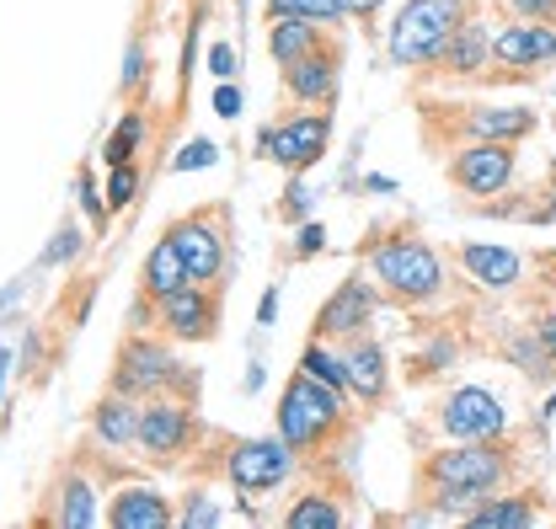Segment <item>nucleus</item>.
<instances>
[{
	"instance_id": "obj_13",
	"label": "nucleus",
	"mask_w": 556,
	"mask_h": 529,
	"mask_svg": "<svg viewBox=\"0 0 556 529\" xmlns=\"http://www.w3.org/2000/svg\"><path fill=\"white\" fill-rule=\"evenodd\" d=\"M369 316H375V289L353 273L338 284V294L321 305V316H316V337H358V331L369 327Z\"/></svg>"
},
{
	"instance_id": "obj_7",
	"label": "nucleus",
	"mask_w": 556,
	"mask_h": 529,
	"mask_svg": "<svg viewBox=\"0 0 556 529\" xmlns=\"http://www.w3.org/2000/svg\"><path fill=\"white\" fill-rule=\"evenodd\" d=\"M193 439H199V423L188 401L155 396L150 406H139V450L150 465H172Z\"/></svg>"
},
{
	"instance_id": "obj_20",
	"label": "nucleus",
	"mask_w": 556,
	"mask_h": 529,
	"mask_svg": "<svg viewBox=\"0 0 556 529\" xmlns=\"http://www.w3.org/2000/svg\"><path fill=\"white\" fill-rule=\"evenodd\" d=\"M460 263H466V273H471L482 289H514V284H519V267H525L508 247H482V241L460 247Z\"/></svg>"
},
{
	"instance_id": "obj_32",
	"label": "nucleus",
	"mask_w": 556,
	"mask_h": 529,
	"mask_svg": "<svg viewBox=\"0 0 556 529\" xmlns=\"http://www.w3.org/2000/svg\"><path fill=\"white\" fill-rule=\"evenodd\" d=\"M219 161V150H214V139H193L182 155H177V172H199V166H214Z\"/></svg>"
},
{
	"instance_id": "obj_4",
	"label": "nucleus",
	"mask_w": 556,
	"mask_h": 529,
	"mask_svg": "<svg viewBox=\"0 0 556 529\" xmlns=\"http://www.w3.org/2000/svg\"><path fill=\"white\" fill-rule=\"evenodd\" d=\"M466 22V0H407L391 22V60L396 65H433L455 27Z\"/></svg>"
},
{
	"instance_id": "obj_10",
	"label": "nucleus",
	"mask_w": 556,
	"mask_h": 529,
	"mask_svg": "<svg viewBox=\"0 0 556 529\" xmlns=\"http://www.w3.org/2000/svg\"><path fill=\"white\" fill-rule=\"evenodd\" d=\"M450 182L471 199H492L514 182V144L508 139H477L450 161Z\"/></svg>"
},
{
	"instance_id": "obj_27",
	"label": "nucleus",
	"mask_w": 556,
	"mask_h": 529,
	"mask_svg": "<svg viewBox=\"0 0 556 529\" xmlns=\"http://www.w3.org/2000/svg\"><path fill=\"white\" fill-rule=\"evenodd\" d=\"M283 525L289 529H338L343 525V514H338V503H332V497L311 492V497H300V503L283 514Z\"/></svg>"
},
{
	"instance_id": "obj_24",
	"label": "nucleus",
	"mask_w": 556,
	"mask_h": 529,
	"mask_svg": "<svg viewBox=\"0 0 556 529\" xmlns=\"http://www.w3.org/2000/svg\"><path fill=\"white\" fill-rule=\"evenodd\" d=\"M268 49H274L278 65H294V60H305L311 49H321V22H305V16H274Z\"/></svg>"
},
{
	"instance_id": "obj_42",
	"label": "nucleus",
	"mask_w": 556,
	"mask_h": 529,
	"mask_svg": "<svg viewBox=\"0 0 556 529\" xmlns=\"http://www.w3.org/2000/svg\"><path fill=\"white\" fill-rule=\"evenodd\" d=\"M375 5H380V0H343V11H348V16H369Z\"/></svg>"
},
{
	"instance_id": "obj_36",
	"label": "nucleus",
	"mask_w": 556,
	"mask_h": 529,
	"mask_svg": "<svg viewBox=\"0 0 556 529\" xmlns=\"http://www.w3.org/2000/svg\"><path fill=\"white\" fill-rule=\"evenodd\" d=\"M208 70H214L219 80H230V75H236V49H230V43H214V49H208Z\"/></svg>"
},
{
	"instance_id": "obj_11",
	"label": "nucleus",
	"mask_w": 556,
	"mask_h": 529,
	"mask_svg": "<svg viewBox=\"0 0 556 529\" xmlns=\"http://www.w3.org/2000/svg\"><path fill=\"white\" fill-rule=\"evenodd\" d=\"M439 428L450 433V439H497L503 428H508V412H503V401L482 391V386H460V391H450L444 406H439Z\"/></svg>"
},
{
	"instance_id": "obj_35",
	"label": "nucleus",
	"mask_w": 556,
	"mask_h": 529,
	"mask_svg": "<svg viewBox=\"0 0 556 529\" xmlns=\"http://www.w3.org/2000/svg\"><path fill=\"white\" fill-rule=\"evenodd\" d=\"M508 5L530 22H556V0H508Z\"/></svg>"
},
{
	"instance_id": "obj_39",
	"label": "nucleus",
	"mask_w": 556,
	"mask_h": 529,
	"mask_svg": "<svg viewBox=\"0 0 556 529\" xmlns=\"http://www.w3.org/2000/svg\"><path fill=\"white\" fill-rule=\"evenodd\" d=\"M144 80V43H129V60H124V86Z\"/></svg>"
},
{
	"instance_id": "obj_41",
	"label": "nucleus",
	"mask_w": 556,
	"mask_h": 529,
	"mask_svg": "<svg viewBox=\"0 0 556 529\" xmlns=\"http://www.w3.org/2000/svg\"><path fill=\"white\" fill-rule=\"evenodd\" d=\"M535 331H541V342H546V353H552V358H556V316H541V327H535Z\"/></svg>"
},
{
	"instance_id": "obj_28",
	"label": "nucleus",
	"mask_w": 556,
	"mask_h": 529,
	"mask_svg": "<svg viewBox=\"0 0 556 529\" xmlns=\"http://www.w3.org/2000/svg\"><path fill=\"white\" fill-rule=\"evenodd\" d=\"M268 16H305V22L338 27L348 11H343V0H268Z\"/></svg>"
},
{
	"instance_id": "obj_37",
	"label": "nucleus",
	"mask_w": 556,
	"mask_h": 529,
	"mask_svg": "<svg viewBox=\"0 0 556 529\" xmlns=\"http://www.w3.org/2000/svg\"><path fill=\"white\" fill-rule=\"evenodd\" d=\"M214 113H219V118H236V113H241V91H236L230 80L214 91Z\"/></svg>"
},
{
	"instance_id": "obj_30",
	"label": "nucleus",
	"mask_w": 556,
	"mask_h": 529,
	"mask_svg": "<svg viewBox=\"0 0 556 529\" xmlns=\"http://www.w3.org/2000/svg\"><path fill=\"white\" fill-rule=\"evenodd\" d=\"M139 193V172H135V161L129 166H113V177H108V209L118 214V209H129Z\"/></svg>"
},
{
	"instance_id": "obj_9",
	"label": "nucleus",
	"mask_w": 556,
	"mask_h": 529,
	"mask_svg": "<svg viewBox=\"0 0 556 529\" xmlns=\"http://www.w3.org/2000/svg\"><path fill=\"white\" fill-rule=\"evenodd\" d=\"M166 241L182 252L193 284H214L225 273V214H182L172 219Z\"/></svg>"
},
{
	"instance_id": "obj_31",
	"label": "nucleus",
	"mask_w": 556,
	"mask_h": 529,
	"mask_svg": "<svg viewBox=\"0 0 556 529\" xmlns=\"http://www.w3.org/2000/svg\"><path fill=\"white\" fill-rule=\"evenodd\" d=\"M177 525L182 529H204V525H219V514H214V503H208L204 492H193V497H188V508L177 514Z\"/></svg>"
},
{
	"instance_id": "obj_17",
	"label": "nucleus",
	"mask_w": 556,
	"mask_h": 529,
	"mask_svg": "<svg viewBox=\"0 0 556 529\" xmlns=\"http://www.w3.org/2000/svg\"><path fill=\"white\" fill-rule=\"evenodd\" d=\"M486 60H492V33H486L482 22H460L455 38L444 43V54L433 65L450 70V75H477V70H486Z\"/></svg>"
},
{
	"instance_id": "obj_2",
	"label": "nucleus",
	"mask_w": 556,
	"mask_h": 529,
	"mask_svg": "<svg viewBox=\"0 0 556 529\" xmlns=\"http://www.w3.org/2000/svg\"><path fill=\"white\" fill-rule=\"evenodd\" d=\"M364 257L375 267L380 289H386L391 300H402V305H428V300H439V289H444V263H439L433 247L417 241V236H386V241H375Z\"/></svg>"
},
{
	"instance_id": "obj_12",
	"label": "nucleus",
	"mask_w": 556,
	"mask_h": 529,
	"mask_svg": "<svg viewBox=\"0 0 556 529\" xmlns=\"http://www.w3.org/2000/svg\"><path fill=\"white\" fill-rule=\"evenodd\" d=\"M161 327L177 342H208L219 327V300L204 294V284H182L177 294L161 300Z\"/></svg>"
},
{
	"instance_id": "obj_14",
	"label": "nucleus",
	"mask_w": 556,
	"mask_h": 529,
	"mask_svg": "<svg viewBox=\"0 0 556 529\" xmlns=\"http://www.w3.org/2000/svg\"><path fill=\"white\" fill-rule=\"evenodd\" d=\"M283 91H289L294 102H305V108L332 102V97H338V49L321 43V49H311L305 60L283 65Z\"/></svg>"
},
{
	"instance_id": "obj_22",
	"label": "nucleus",
	"mask_w": 556,
	"mask_h": 529,
	"mask_svg": "<svg viewBox=\"0 0 556 529\" xmlns=\"http://www.w3.org/2000/svg\"><path fill=\"white\" fill-rule=\"evenodd\" d=\"M54 514H43V525L54 529H86L97 525V503H91V481L86 476H60V487H54Z\"/></svg>"
},
{
	"instance_id": "obj_29",
	"label": "nucleus",
	"mask_w": 556,
	"mask_h": 529,
	"mask_svg": "<svg viewBox=\"0 0 556 529\" xmlns=\"http://www.w3.org/2000/svg\"><path fill=\"white\" fill-rule=\"evenodd\" d=\"M139 134H144V118H139V113H124V124L108 134V150H102V155H108V166H129V161H135Z\"/></svg>"
},
{
	"instance_id": "obj_18",
	"label": "nucleus",
	"mask_w": 556,
	"mask_h": 529,
	"mask_svg": "<svg viewBox=\"0 0 556 529\" xmlns=\"http://www.w3.org/2000/svg\"><path fill=\"white\" fill-rule=\"evenodd\" d=\"M91 428H97V439H102L108 450L139 444V406L124 396V391H113V396H102L91 406Z\"/></svg>"
},
{
	"instance_id": "obj_3",
	"label": "nucleus",
	"mask_w": 556,
	"mask_h": 529,
	"mask_svg": "<svg viewBox=\"0 0 556 529\" xmlns=\"http://www.w3.org/2000/svg\"><path fill=\"white\" fill-rule=\"evenodd\" d=\"M338 423H343V391L321 386L311 369L289 375V386H283V396H278V439H283L294 455L316 450L327 433H338Z\"/></svg>"
},
{
	"instance_id": "obj_23",
	"label": "nucleus",
	"mask_w": 556,
	"mask_h": 529,
	"mask_svg": "<svg viewBox=\"0 0 556 529\" xmlns=\"http://www.w3.org/2000/svg\"><path fill=\"white\" fill-rule=\"evenodd\" d=\"M535 129V113L530 108H471L466 113V134L471 139H525Z\"/></svg>"
},
{
	"instance_id": "obj_34",
	"label": "nucleus",
	"mask_w": 556,
	"mask_h": 529,
	"mask_svg": "<svg viewBox=\"0 0 556 529\" xmlns=\"http://www.w3.org/2000/svg\"><path fill=\"white\" fill-rule=\"evenodd\" d=\"M327 247V230L321 225H300V241H294V257H316Z\"/></svg>"
},
{
	"instance_id": "obj_8",
	"label": "nucleus",
	"mask_w": 556,
	"mask_h": 529,
	"mask_svg": "<svg viewBox=\"0 0 556 529\" xmlns=\"http://www.w3.org/2000/svg\"><path fill=\"white\" fill-rule=\"evenodd\" d=\"M289 470H294V450H289L283 439H241V444H230V455H225V476L236 481L241 497H247V492H274V487H283Z\"/></svg>"
},
{
	"instance_id": "obj_21",
	"label": "nucleus",
	"mask_w": 556,
	"mask_h": 529,
	"mask_svg": "<svg viewBox=\"0 0 556 529\" xmlns=\"http://www.w3.org/2000/svg\"><path fill=\"white\" fill-rule=\"evenodd\" d=\"M139 284H144V294L161 305L166 294H177L182 284H193L188 278V263H182V252L172 247V241H161V247H150V257H144V273H139Z\"/></svg>"
},
{
	"instance_id": "obj_1",
	"label": "nucleus",
	"mask_w": 556,
	"mask_h": 529,
	"mask_svg": "<svg viewBox=\"0 0 556 529\" xmlns=\"http://www.w3.org/2000/svg\"><path fill=\"white\" fill-rule=\"evenodd\" d=\"M422 476L433 481V503H439V514H471L477 503H486V497L503 487L508 455H503L492 439H460L455 450L428 455Z\"/></svg>"
},
{
	"instance_id": "obj_19",
	"label": "nucleus",
	"mask_w": 556,
	"mask_h": 529,
	"mask_svg": "<svg viewBox=\"0 0 556 529\" xmlns=\"http://www.w3.org/2000/svg\"><path fill=\"white\" fill-rule=\"evenodd\" d=\"M343 358H348V380H353L358 401H380V396H386L391 375H386V348H380V342L353 337V348H348Z\"/></svg>"
},
{
	"instance_id": "obj_40",
	"label": "nucleus",
	"mask_w": 556,
	"mask_h": 529,
	"mask_svg": "<svg viewBox=\"0 0 556 529\" xmlns=\"http://www.w3.org/2000/svg\"><path fill=\"white\" fill-rule=\"evenodd\" d=\"M274 316H278V289H268V294H263V305H257V322H263V327H274Z\"/></svg>"
},
{
	"instance_id": "obj_33",
	"label": "nucleus",
	"mask_w": 556,
	"mask_h": 529,
	"mask_svg": "<svg viewBox=\"0 0 556 529\" xmlns=\"http://www.w3.org/2000/svg\"><path fill=\"white\" fill-rule=\"evenodd\" d=\"M311 214V193H305V182H289L283 188V219H305Z\"/></svg>"
},
{
	"instance_id": "obj_15",
	"label": "nucleus",
	"mask_w": 556,
	"mask_h": 529,
	"mask_svg": "<svg viewBox=\"0 0 556 529\" xmlns=\"http://www.w3.org/2000/svg\"><path fill=\"white\" fill-rule=\"evenodd\" d=\"M492 60H503V65L525 70V65H546L556 60V27L552 22H519V27H503L497 38H492Z\"/></svg>"
},
{
	"instance_id": "obj_16",
	"label": "nucleus",
	"mask_w": 556,
	"mask_h": 529,
	"mask_svg": "<svg viewBox=\"0 0 556 529\" xmlns=\"http://www.w3.org/2000/svg\"><path fill=\"white\" fill-rule=\"evenodd\" d=\"M172 519L177 514H172V503L155 487H129V492H118L108 503V525L113 529H166Z\"/></svg>"
},
{
	"instance_id": "obj_26",
	"label": "nucleus",
	"mask_w": 556,
	"mask_h": 529,
	"mask_svg": "<svg viewBox=\"0 0 556 529\" xmlns=\"http://www.w3.org/2000/svg\"><path fill=\"white\" fill-rule=\"evenodd\" d=\"M300 369H311L321 386H332V391H353V380H348V358H338L332 348H327V337H316L305 353H300Z\"/></svg>"
},
{
	"instance_id": "obj_6",
	"label": "nucleus",
	"mask_w": 556,
	"mask_h": 529,
	"mask_svg": "<svg viewBox=\"0 0 556 529\" xmlns=\"http://www.w3.org/2000/svg\"><path fill=\"white\" fill-rule=\"evenodd\" d=\"M327 139H332V118H327V113H294L289 124L257 134V150L274 155L283 172L300 177V172H311V166L327 155Z\"/></svg>"
},
{
	"instance_id": "obj_5",
	"label": "nucleus",
	"mask_w": 556,
	"mask_h": 529,
	"mask_svg": "<svg viewBox=\"0 0 556 529\" xmlns=\"http://www.w3.org/2000/svg\"><path fill=\"white\" fill-rule=\"evenodd\" d=\"M166 386H188V391H193V380L182 375V364H177L161 342L124 337V348H118V358H113V391H124V396H161Z\"/></svg>"
},
{
	"instance_id": "obj_38",
	"label": "nucleus",
	"mask_w": 556,
	"mask_h": 529,
	"mask_svg": "<svg viewBox=\"0 0 556 529\" xmlns=\"http://www.w3.org/2000/svg\"><path fill=\"white\" fill-rule=\"evenodd\" d=\"M70 252H80V230H75V225L60 230V247H49V257H43V263H65Z\"/></svg>"
},
{
	"instance_id": "obj_25",
	"label": "nucleus",
	"mask_w": 556,
	"mask_h": 529,
	"mask_svg": "<svg viewBox=\"0 0 556 529\" xmlns=\"http://www.w3.org/2000/svg\"><path fill=\"white\" fill-rule=\"evenodd\" d=\"M535 519H541V514H535L530 497H497V503H477V508L466 514L471 529H530Z\"/></svg>"
}]
</instances>
